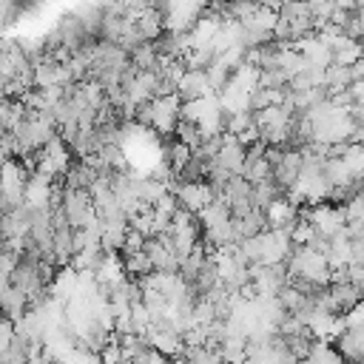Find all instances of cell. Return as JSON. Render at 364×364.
<instances>
[{"label": "cell", "instance_id": "cell-1", "mask_svg": "<svg viewBox=\"0 0 364 364\" xmlns=\"http://www.w3.org/2000/svg\"><path fill=\"white\" fill-rule=\"evenodd\" d=\"M213 202V196H210V188H208V182H191V185H179V191H176V205L179 208H185L188 213H199L205 205H210Z\"/></svg>", "mask_w": 364, "mask_h": 364}, {"label": "cell", "instance_id": "cell-2", "mask_svg": "<svg viewBox=\"0 0 364 364\" xmlns=\"http://www.w3.org/2000/svg\"><path fill=\"white\" fill-rule=\"evenodd\" d=\"M208 94H210V88H208L205 71H185L176 82V100L179 102H193V100H202Z\"/></svg>", "mask_w": 364, "mask_h": 364}, {"label": "cell", "instance_id": "cell-3", "mask_svg": "<svg viewBox=\"0 0 364 364\" xmlns=\"http://www.w3.org/2000/svg\"><path fill=\"white\" fill-rule=\"evenodd\" d=\"M330 347L338 353L341 361L358 364L361 361V350H364V330H344L338 338L330 341Z\"/></svg>", "mask_w": 364, "mask_h": 364}, {"label": "cell", "instance_id": "cell-4", "mask_svg": "<svg viewBox=\"0 0 364 364\" xmlns=\"http://www.w3.org/2000/svg\"><path fill=\"white\" fill-rule=\"evenodd\" d=\"M276 199H282V191L273 185V179H264V182H259V185H253V191H250V205L256 208V210H264L270 202H276Z\"/></svg>", "mask_w": 364, "mask_h": 364}, {"label": "cell", "instance_id": "cell-5", "mask_svg": "<svg viewBox=\"0 0 364 364\" xmlns=\"http://www.w3.org/2000/svg\"><path fill=\"white\" fill-rule=\"evenodd\" d=\"M128 60H131V65L136 68V71H154L156 68V48H154V43H139L131 54H128Z\"/></svg>", "mask_w": 364, "mask_h": 364}, {"label": "cell", "instance_id": "cell-6", "mask_svg": "<svg viewBox=\"0 0 364 364\" xmlns=\"http://www.w3.org/2000/svg\"><path fill=\"white\" fill-rule=\"evenodd\" d=\"M119 259H122V270H125L128 279H142V276L154 273V267H151V262H148V256L142 250L131 253V256H119Z\"/></svg>", "mask_w": 364, "mask_h": 364}, {"label": "cell", "instance_id": "cell-7", "mask_svg": "<svg viewBox=\"0 0 364 364\" xmlns=\"http://www.w3.org/2000/svg\"><path fill=\"white\" fill-rule=\"evenodd\" d=\"M131 327H134V336H145V330L151 327V316L142 304H134L131 307Z\"/></svg>", "mask_w": 364, "mask_h": 364}, {"label": "cell", "instance_id": "cell-8", "mask_svg": "<svg viewBox=\"0 0 364 364\" xmlns=\"http://www.w3.org/2000/svg\"><path fill=\"white\" fill-rule=\"evenodd\" d=\"M361 210H364V202H361V196H353V199H347V202L341 205V213H344V225H347V222H358V219H361Z\"/></svg>", "mask_w": 364, "mask_h": 364}, {"label": "cell", "instance_id": "cell-9", "mask_svg": "<svg viewBox=\"0 0 364 364\" xmlns=\"http://www.w3.org/2000/svg\"><path fill=\"white\" fill-rule=\"evenodd\" d=\"M142 242H145V239L128 228V233H125V239H122V247H119V256H131V253H139V250H142Z\"/></svg>", "mask_w": 364, "mask_h": 364}, {"label": "cell", "instance_id": "cell-10", "mask_svg": "<svg viewBox=\"0 0 364 364\" xmlns=\"http://www.w3.org/2000/svg\"><path fill=\"white\" fill-rule=\"evenodd\" d=\"M14 338V321L0 318V350H9V341Z\"/></svg>", "mask_w": 364, "mask_h": 364}, {"label": "cell", "instance_id": "cell-11", "mask_svg": "<svg viewBox=\"0 0 364 364\" xmlns=\"http://www.w3.org/2000/svg\"><path fill=\"white\" fill-rule=\"evenodd\" d=\"M347 282L355 284V287H361V282H364V264H347Z\"/></svg>", "mask_w": 364, "mask_h": 364}, {"label": "cell", "instance_id": "cell-12", "mask_svg": "<svg viewBox=\"0 0 364 364\" xmlns=\"http://www.w3.org/2000/svg\"><path fill=\"white\" fill-rule=\"evenodd\" d=\"M165 364H171V361H165Z\"/></svg>", "mask_w": 364, "mask_h": 364}]
</instances>
